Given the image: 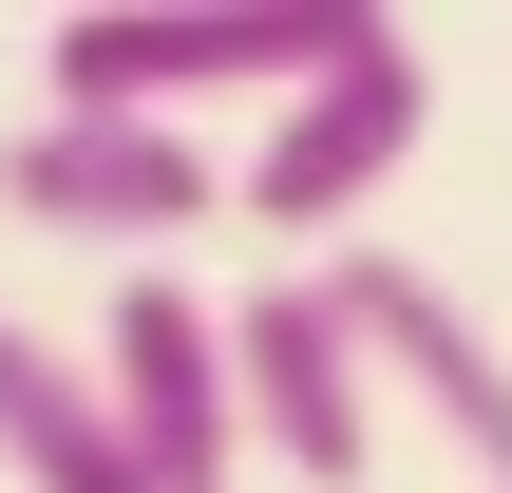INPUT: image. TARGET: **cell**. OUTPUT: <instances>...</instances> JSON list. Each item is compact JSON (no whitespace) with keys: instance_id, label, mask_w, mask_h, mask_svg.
I'll return each instance as SVG.
<instances>
[{"instance_id":"1","label":"cell","mask_w":512,"mask_h":493,"mask_svg":"<svg viewBox=\"0 0 512 493\" xmlns=\"http://www.w3.org/2000/svg\"><path fill=\"white\" fill-rule=\"evenodd\" d=\"M361 0H95L38 38V114H209V95H304Z\"/></svg>"},{"instance_id":"2","label":"cell","mask_w":512,"mask_h":493,"mask_svg":"<svg viewBox=\"0 0 512 493\" xmlns=\"http://www.w3.org/2000/svg\"><path fill=\"white\" fill-rule=\"evenodd\" d=\"M418 133H437V38L361 0V19H342V57H323V76L266 114V152L228 171V209H247V228H285V266H323V228H361V209L418 171Z\"/></svg>"},{"instance_id":"3","label":"cell","mask_w":512,"mask_h":493,"mask_svg":"<svg viewBox=\"0 0 512 493\" xmlns=\"http://www.w3.org/2000/svg\"><path fill=\"white\" fill-rule=\"evenodd\" d=\"M228 418L285 493H361L380 475V361L342 323V266H266L228 304Z\"/></svg>"},{"instance_id":"4","label":"cell","mask_w":512,"mask_h":493,"mask_svg":"<svg viewBox=\"0 0 512 493\" xmlns=\"http://www.w3.org/2000/svg\"><path fill=\"white\" fill-rule=\"evenodd\" d=\"M0 209L57 228V247H114V266H171V228L228 209V152L171 133V114H19L0 133Z\"/></svg>"},{"instance_id":"5","label":"cell","mask_w":512,"mask_h":493,"mask_svg":"<svg viewBox=\"0 0 512 493\" xmlns=\"http://www.w3.org/2000/svg\"><path fill=\"white\" fill-rule=\"evenodd\" d=\"M95 399H114L133 493H228V475H247V418H228V304H190V266H133V285H114Z\"/></svg>"},{"instance_id":"6","label":"cell","mask_w":512,"mask_h":493,"mask_svg":"<svg viewBox=\"0 0 512 493\" xmlns=\"http://www.w3.org/2000/svg\"><path fill=\"white\" fill-rule=\"evenodd\" d=\"M323 266H342L361 361H380V380H399V399H418V418L475 456V493H512V342L456 304V285H437V266H418V247H323Z\"/></svg>"},{"instance_id":"7","label":"cell","mask_w":512,"mask_h":493,"mask_svg":"<svg viewBox=\"0 0 512 493\" xmlns=\"http://www.w3.org/2000/svg\"><path fill=\"white\" fill-rule=\"evenodd\" d=\"M0 475H19V493H133L95 361H76V342H38L19 304H0Z\"/></svg>"}]
</instances>
